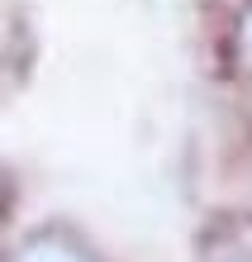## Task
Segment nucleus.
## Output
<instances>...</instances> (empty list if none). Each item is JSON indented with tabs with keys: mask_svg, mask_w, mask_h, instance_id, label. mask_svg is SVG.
Wrapping results in <instances>:
<instances>
[{
	"mask_svg": "<svg viewBox=\"0 0 252 262\" xmlns=\"http://www.w3.org/2000/svg\"><path fill=\"white\" fill-rule=\"evenodd\" d=\"M5 262H96V253L81 248V243L72 234H62V229H38V234H29Z\"/></svg>",
	"mask_w": 252,
	"mask_h": 262,
	"instance_id": "f257e3e1",
	"label": "nucleus"
},
{
	"mask_svg": "<svg viewBox=\"0 0 252 262\" xmlns=\"http://www.w3.org/2000/svg\"><path fill=\"white\" fill-rule=\"evenodd\" d=\"M233 57L252 72V0L243 5V14H238V29H233Z\"/></svg>",
	"mask_w": 252,
	"mask_h": 262,
	"instance_id": "f03ea898",
	"label": "nucleus"
},
{
	"mask_svg": "<svg viewBox=\"0 0 252 262\" xmlns=\"http://www.w3.org/2000/svg\"><path fill=\"white\" fill-rule=\"evenodd\" d=\"M238 262H252V257H238Z\"/></svg>",
	"mask_w": 252,
	"mask_h": 262,
	"instance_id": "7ed1b4c3",
	"label": "nucleus"
}]
</instances>
